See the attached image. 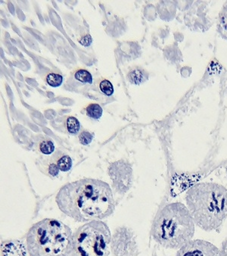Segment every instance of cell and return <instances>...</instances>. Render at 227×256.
I'll return each instance as SVG.
<instances>
[{"mask_svg":"<svg viewBox=\"0 0 227 256\" xmlns=\"http://www.w3.org/2000/svg\"><path fill=\"white\" fill-rule=\"evenodd\" d=\"M56 203L64 214L78 222L106 218L116 208L110 186L90 178L63 186L56 196Z\"/></svg>","mask_w":227,"mask_h":256,"instance_id":"1","label":"cell"},{"mask_svg":"<svg viewBox=\"0 0 227 256\" xmlns=\"http://www.w3.org/2000/svg\"><path fill=\"white\" fill-rule=\"evenodd\" d=\"M185 200L196 226L204 232L218 230L227 218V189L219 184H196Z\"/></svg>","mask_w":227,"mask_h":256,"instance_id":"2","label":"cell"},{"mask_svg":"<svg viewBox=\"0 0 227 256\" xmlns=\"http://www.w3.org/2000/svg\"><path fill=\"white\" fill-rule=\"evenodd\" d=\"M196 224L186 206L181 202L166 204L156 214L151 235L164 248L180 250L192 240Z\"/></svg>","mask_w":227,"mask_h":256,"instance_id":"3","label":"cell"},{"mask_svg":"<svg viewBox=\"0 0 227 256\" xmlns=\"http://www.w3.org/2000/svg\"><path fill=\"white\" fill-rule=\"evenodd\" d=\"M73 235L62 222L44 219L29 230L26 248L30 256H72Z\"/></svg>","mask_w":227,"mask_h":256,"instance_id":"4","label":"cell"},{"mask_svg":"<svg viewBox=\"0 0 227 256\" xmlns=\"http://www.w3.org/2000/svg\"><path fill=\"white\" fill-rule=\"evenodd\" d=\"M112 239L110 229L104 222L85 224L74 234L72 256H108Z\"/></svg>","mask_w":227,"mask_h":256,"instance_id":"5","label":"cell"},{"mask_svg":"<svg viewBox=\"0 0 227 256\" xmlns=\"http://www.w3.org/2000/svg\"><path fill=\"white\" fill-rule=\"evenodd\" d=\"M110 248L116 256H136L140 254L136 236L128 228L117 230L112 238Z\"/></svg>","mask_w":227,"mask_h":256,"instance_id":"6","label":"cell"},{"mask_svg":"<svg viewBox=\"0 0 227 256\" xmlns=\"http://www.w3.org/2000/svg\"><path fill=\"white\" fill-rule=\"evenodd\" d=\"M176 256H222L220 250L212 242L192 240L178 250Z\"/></svg>","mask_w":227,"mask_h":256,"instance_id":"7","label":"cell"},{"mask_svg":"<svg viewBox=\"0 0 227 256\" xmlns=\"http://www.w3.org/2000/svg\"><path fill=\"white\" fill-rule=\"evenodd\" d=\"M112 169L117 172V175H110L114 184L122 192H126L131 184L132 170L128 164L118 162L112 166Z\"/></svg>","mask_w":227,"mask_h":256,"instance_id":"8","label":"cell"},{"mask_svg":"<svg viewBox=\"0 0 227 256\" xmlns=\"http://www.w3.org/2000/svg\"><path fill=\"white\" fill-rule=\"evenodd\" d=\"M218 28L221 36L227 40V2L224 4L222 10L220 12Z\"/></svg>","mask_w":227,"mask_h":256,"instance_id":"9","label":"cell"},{"mask_svg":"<svg viewBox=\"0 0 227 256\" xmlns=\"http://www.w3.org/2000/svg\"><path fill=\"white\" fill-rule=\"evenodd\" d=\"M146 78H148V75L142 69H134L128 74V79L134 84L138 85L144 83Z\"/></svg>","mask_w":227,"mask_h":256,"instance_id":"10","label":"cell"},{"mask_svg":"<svg viewBox=\"0 0 227 256\" xmlns=\"http://www.w3.org/2000/svg\"><path fill=\"white\" fill-rule=\"evenodd\" d=\"M86 114L91 118L98 120L102 116V108L98 104H90L86 107Z\"/></svg>","mask_w":227,"mask_h":256,"instance_id":"11","label":"cell"},{"mask_svg":"<svg viewBox=\"0 0 227 256\" xmlns=\"http://www.w3.org/2000/svg\"><path fill=\"white\" fill-rule=\"evenodd\" d=\"M75 79L78 82L84 84H92V76L88 70L80 69L78 70L74 74Z\"/></svg>","mask_w":227,"mask_h":256,"instance_id":"12","label":"cell"},{"mask_svg":"<svg viewBox=\"0 0 227 256\" xmlns=\"http://www.w3.org/2000/svg\"><path fill=\"white\" fill-rule=\"evenodd\" d=\"M46 83L52 88H58L61 86L63 82V76L56 73H50L46 76Z\"/></svg>","mask_w":227,"mask_h":256,"instance_id":"13","label":"cell"},{"mask_svg":"<svg viewBox=\"0 0 227 256\" xmlns=\"http://www.w3.org/2000/svg\"><path fill=\"white\" fill-rule=\"evenodd\" d=\"M66 126L69 133L72 134H76L80 129V124L76 118L69 117L66 122Z\"/></svg>","mask_w":227,"mask_h":256,"instance_id":"14","label":"cell"},{"mask_svg":"<svg viewBox=\"0 0 227 256\" xmlns=\"http://www.w3.org/2000/svg\"><path fill=\"white\" fill-rule=\"evenodd\" d=\"M58 168L62 172H68L72 167V160L68 156H64L57 162Z\"/></svg>","mask_w":227,"mask_h":256,"instance_id":"15","label":"cell"},{"mask_svg":"<svg viewBox=\"0 0 227 256\" xmlns=\"http://www.w3.org/2000/svg\"><path fill=\"white\" fill-rule=\"evenodd\" d=\"M40 150L41 152L44 153L45 155H50L54 152V146L52 141L45 140L41 142L40 145Z\"/></svg>","mask_w":227,"mask_h":256,"instance_id":"16","label":"cell"},{"mask_svg":"<svg viewBox=\"0 0 227 256\" xmlns=\"http://www.w3.org/2000/svg\"><path fill=\"white\" fill-rule=\"evenodd\" d=\"M100 90L104 94V95L110 96L113 94L114 88L112 84L109 80H103L100 84Z\"/></svg>","mask_w":227,"mask_h":256,"instance_id":"17","label":"cell"},{"mask_svg":"<svg viewBox=\"0 0 227 256\" xmlns=\"http://www.w3.org/2000/svg\"><path fill=\"white\" fill-rule=\"evenodd\" d=\"M94 139V135L88 132H84L80 134L79 140L80 142L82 145H89Z\"/></svg>","mask_w":227,"mask_h":256,"instance_id":"18","label":"cell"},{"mask_svg":"<svg viewBox=\"0 0 227 256\" xmlns=\"http://www.w3.org/2000/svg\"><path fill=\"white\" fill-rule=\"evenodd\" d=\"M92 38L90 34L86 35V36H82L79 40L80 44L84 46H90L92 44Z\"/></svg>","mask_w":227,"mask_h":256,"instance_id":"19","label":"cell"},{"mask_svg":"<svg viewBox=\"0 0 227 256\" xmlns=\"http://www.w3.org/2000/svg\"><path fill=\"white\" fill-rule=\"evenodd\" d=\"M60 168H58V166L57 164H50V167H48V173L52 175V176H57L58 174V172H60Z\"/></svg>","mask_w":227,"mask_h":256,"instance_id":"20","label":"cell"},{"mask_svg":"<svg viewBox=\"0 0 227 256\" xmlns=\"http://www.w3.org/2000/svg\"><path fill=\"white\" fill-rule=\"evenodd\" d=\"M221 254L222 256H227V238L222 241V244H221L220 248Z\"/></svg>","mask_w":227,"mask_h":256,"instance_id":"21","label":"cell"},{"mask_svg":"<svg viewBox=\"0 0 227 256\" xmlns=\"http://www.w3.org/2000/svg\"><path fill=\"white\" fill-rule=\"evenodd\" d=\"M226 174H227V166H226Z\"/></svg>","mask_w":227,"mask_h":256,"instance_id":"22","label":"cell"}]
</instances>
